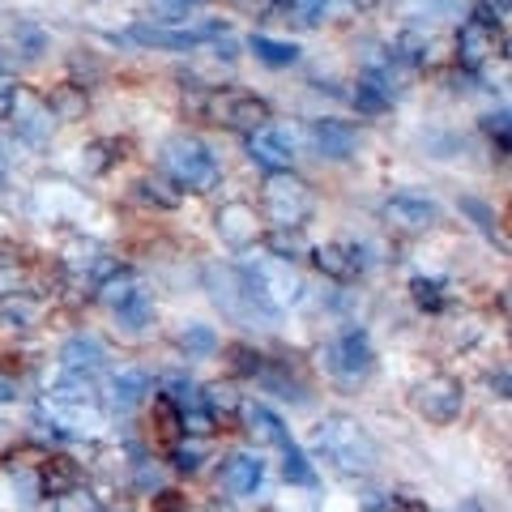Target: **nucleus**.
<instances>
[{"instance_id":"14","label":"nucleus","mask_w":512,"mask_h":512,"mask_svg":"<svg viewBox=\"0 0 512 512\" xmlns=\"http://www.w3.org/2000/svg\"><path fill=\"white\" fill-rule=\"evenodd\" d=\"M214 231L227 248H248V244H256V235H261V218H256L248 201H227L214 214Z\"/></svg>"},{"instance_id":"25","label":"nucleus","mask_w":512,"mask_h":512,"mask_svg":"<svg viewBox=\"0 0 512 512\" xmlns=\"http://www.w3.org/2000/svg\"><path fill=\"white\" fill-rule=\"evenodd\" d=\"M154 312H158V308H154V295L146 291V286H137V291L116 308V320H120L128 333H141L146 325H154Z\"/></svg>"},{"instance_id":"35","label":"nucleus","mask_w":512,"mask_h":512,"mask_svg":"<svg viewBox=\"0 0 512 512\" xmlns=\"http://www.w3.org/2000/svg\"><path fill=\"white\" fill-rule=\"evenodd\" d=\"M13 43H18V52H22L26 60H35V56L47 52V35H43L35 22H18V30H13Z\"/></svg>"},{"instance_id":"33","label":"nucleus","mask_w":512,"mask_h":512,"mask_svg":"<svg viewBox=\"0 0 512 512\" xmlns=\"http://www.w3.org/2000/svg\"><path fill=\"white\" fill-rule=\"evenodd\" d=\"M308 239H303V231H286V227H274V235H269V256H282V261H295V256H308Z\"/></svg>"},{"instance_id":"42","label":"nucleus","mask_w":512,"mask_h":512,"mask_svg":"<svg viewBox=\"0 0 512 512\" xmlns=\"http://www.w3.org/2000/svg\"><path fill=\"white\" fill-rule=\"evenodd\" d=\"M483 128L491 137H500V154H508V111L500 107V111H491V116L483 120Z\"/></svg>"},{"instance_id":"10","label":"nucleus","mask_w":512,"mask_h":512,"mask_svg":"<svg viewBox=\"0 0 512 512\" xmlns=\"http://www.w3.org/2000/svg\"><path fill=\"white\" fill-rule=\"evenodd\" d=\"M329 372L338 376L342 384H359L376 372V350H372V338L363 329H346L333 338L329 346Z\"/></svg>"},{"instance_id":"13","label":"nucleus","mask_w":512,"mask_h":512,"mask_svg":"<svg viewBox=\"0 0 512 512\" xmlns=\"http://www.w3.org/2000/svg\"><path fill=\"white\" fill-rule=\"evenodd\" d=\"M384 222H389L393 231L423 235L440 222V205L427 201V197H414V192H397V197L384 201Z\"/></svg>"},{"instance_id":"51","label":"nucleus","mask_w":512,"mask_h":512,"mask_svg":"<svg viewBox=\"0 0 512 512\" xmlns=\"http://www.w3.org/2000/svg\"><path fill=\"white\" fill-rule=\"evenodd\" d=\"M5 69H9V60H5V56H0V73H5Z\"/></svg>"},{"instance_id":"22","label":"nucleus","mask_w":512,"mask_h":512,"mask_svg":"<svg viewBox=\"0 0 512 512\" xmlns=\"http://www.w3.org/2000/svg\"><path fill=\"white\" fill-rule=\"evenodd\" d=\"M35 478H39V495H52L56 500V495L73 491L82 483V470H77V461H69V457H43Z\"/></svg>"},{"instance_id":"47","label":"nucleus","mask_w":512,"mask_h":512,"mask_svg":"<svg viewBox=\"0 0 512 512\" xmlns=\"http://www.w3.org/2000/svg\"><path fill=\"white\" fill-rule=\"evenodd\" d=\"M9 120V86H0V124Z\"/></svg>"},{"instance_id":"15","label":"nucleus","mask_w":512,"mask_h":512,"mask_svg":"<svg viewBox=\"0 0 512 512\" xmlns=\"http://www.w3.org/2000/svg\"><path fill=\"white\" fill-rule=\"evenodd\" d=\"M107 367V346L99 338H90V333H77L60 346V372L64 376H86L94 380Z\"/></svg>"},{"instance_id":"50","label":"nucleus","mask_w":512,"mask_h":512,"mask_svg":"<svg viewBox=\"0 0 512 512\" xmlns=\"http://www.w3.org/2000/svg\"><path fill=\"white\" fill-rule=\"evenodd\" d=\"M9 440V423H0V444H5Z\"/></svg>"},{"instance_id":"31","label":"nucleus","mask_w":512,"mask_h":512,"mask_svg":"<svg viewBox=\"0 0 512 512\" xmlns=\"http://www.w3.org/2000/svg\"><path fill=\"white\" fill-rule=\"evenodd\" d=\"M355 103H359V111H367V116H380V111L393 103V94L384 90L380 77L363 73V77H359V90H355Z\"/></svg>"},{"instance_id":"39","label":"nucleus","mask_w":512,"mask_h":512,"mask_svg":"<svg viewBox=\"0 0 512 512\" xmlns=\"http://www.w3.org/2000/svg\"><path fill=\"white\" fill-rule=\"evenodd\" d=\"M201 457H205V444H175L171 448V461H175V470H184V474H192V470H201Z\"/></svg>"},{"instance_id":"36","label":"nucleus","mask_w":512,"mask_h":512,"mask_svg":"<svg viewBox=\"0 0 512 512\" xmlns=\"http://www.w3.org/2000/svg\"><path fill=\"white\" fill-rule=\"evenodd\" d=\"M197 5H205V0H150L154 18L163 26H180L188 18V9H197Z\"/></svg>"},{"instance_id":"9","label":"nucleus","mask_w":512,"mask_h":512,"mask_svg":"<svg viewBox=\"0 0 512 512\" xmlns=\"http://www.w3.org/2000/svg\"><path fill=\"white\" fill-rule=\"evenodd\" d=\"M457 56L470 73L487 69L495 56H504V22H487L470 9V18L461 22V35H457Z\"/></svg>"},{"instance_id":"3","label":"nucleus","mask_w":512,"mask_h":512,"mask_svg":"<svg viewBox=\"0 0 512 512\" xmlns=\"http://www.w3.org/2000/svg\"><path fill=\"white\" fill-rule=\"evenodd\" d=\"M239 278H244L248 295L261 303L269 316L303 303V278L295 274L291 261H282V256H248V261L239 265Z\"/></svg>"},{"instance_id":"48","label":"nucleus","mask_w":512,"mask_h":512,"mask_svg":"<svg viewBox=\"0 0 512 512\" xmlns=\"http://www.w3.org/2000/svg\"><path fill=\"white\" fill-rule=\"evenodd\" d=\"M350 5H355L359 13H372V9H380V5H384V0H350Z\"/></svg>"},{"instance_id":"38","label":"nucleus","mask_w":512,"mask_h":512,"mask_svg":"<svg viewBox=\"0 0 512 512\" xmlns=\"http://www.w3.org/2000/svg\"><path fill=\"white\" fill-rule=\"evenodd\" d=\"M286 9H291V18H295L299 26H316L320 18H325L329 0H286Z\"/></svg>"},{"instance_id":"5","label":"nucleus","mask_w":512,"mask_h":512,"mask_svg":"<svg viewBox=\"0 0 512 512\" xmlns=\"http://www.w3.org/2000/svg\"><path fill=\"white\" fill-rule=\"evenodd\" d=\"M39 419L69 440H99L107 431V414L99 410L94 397H69V393H43L39 402Z\"/></svg>"},{"instance_id":"41","label":"nucleus","mask_w":512,"mask_h":512,"mask_svg":"<svg viewBox=\"0 0 512 512\" xmlns=\"http://www.w3.org/2000/svg\"><path fill=\"white\" fill-rule=\"evenodd\" d=\"M154 512H192L184 491H158L154 495Z\"/></svg>"},{"instance_id":"6","label":"nucleus","mask_w":512,"mask_h":512,"mask_svg":"<svg viewBox=\"0 0 512 512\" xmlns=\"http://www.w3.org/2000/svg\"><path fill=\"white\" fill-rule=\"evenodd\" d=\"M205 120L218 128H235V133H256L274 120V107L248 90H214L205 99Z\"/></svg>"},{"instance_id":"7","label":"nucleus","mask_w":512,"mask_h":512,"mask_svg":"<svg viewBox=\"0 0 512 512\" xmlns=\"http://www.w3.org/2000/svg\"><path fill=\"white\" fill-rule=\"evenodd\" d=\"M9 124L13 133H18V141H26V146H52V133H56V116L52 107H47L43 94H35L30 86H13L9 90Z\"/></svg>"},{"instance_id":"8","label":"nucleus","mask_w":512,"mask_h":512,"mask_svg":"<svg viewBox=\"0 0 512 512\" xmlns=\"http://www.w3.org/2000/svg\"><path fill=\"white\" fill-rule=\"evenodd\" d=\"M410 402L427 423L448 427V423L461 419V410H466V389H461V380H453V376H427L423 384H414Z\"/></svg>"},{"instance_id":"21","label":"nucleus","mask_w":512,"mask_h":512,"mask_svg":"<svg viewBox=\"0 0 512 512\" xmlns=\"http://www.w3.org/2000/svg\"><path fill=\"white\" fill-rule=\"evenodd\" d=\"M244 427H248V436L256 444H274V448L291 444V431H286V423L269 406H261V402H248L244 406Z\"/></svg>"},{"instance_id":"49","label":"nucleus","mask_w":512,"mask_h":512,"mask_svg":"<svg viewBox=\"0 0 512 512\" xmlns=\"http://www.w3.org/2000/svg\"><path fill=\"white\" fill-rule=\"evenodd\" d=\"M5 175H9V154L0 150V184H5Z\"/></svg>"},{"instance_id":"52","label":"nucleus","mask_w":512,"mask_h":512,"mask_svg":"<svg viewBox=\"0 0 512 512\" xmlns=\"http://www.w3.org/2000/svg\"><path fill=\"white\" fill-rule=\"evenodd\" d=\"M278 5H286V0H278Z\"/></svg>"},{"instance_id":"46","label":"nucleus","mask_w":512,"mask_h":512,"mask_svg":"<svg viewBox=\"0 0 512 512\" xmlns=\"http://www.w3.org/2000/svg\"><path fill=\"white\" fill-rule=\"evenodd\" d=\"M491 389H495V397H508V372L491 376Z\"/></svg>"},{"instance_id":"37","label":"nucleus","mask_w":512,"mask_h":512,"mask_svg":"<svg viewBox=\"0 0 512 512\" xmlns=\"http://www.w3.org/2000/svg\"><path fill=\"white\" fill-rule=\"evenodd\" d=\"M410 291H414V303H419L423 312H440L444 308V286L436 278H414Z\"/></svg>"},{"instance_id":"30","label":"nucleus","mask_w":512,"mask_h":512,"mask_svg":"<svg viewBox=\"0 0 512 512\" xmlns=\"http://www.w3.org/2000/svg\"><path fill=\"white\" fill-rule=\"evenodd\" d=\"M180 346L188 350V359H214L218 355V333L210 325H188V329H180Z\"/></svg>"},{"instance_id":"20","label":"nucleus","mask_w":512,"mask_h":512,"mask_svg":"<svg viewBox=\"0 0 512 512\" xmlns=\"http://www.w3.org/2000/svg\"><path fill=\"white\" fill-rule=\"evenodd\" d=\"M312 256H316V269H320V274L333 278V282H355L359 269H363L359 248H350V244H325V248H316Z\"/></svg>"},{"instance_id":"4","label":"nucleus","mask_w":512,"mask_h":512,"mask_svg":"<svg viewBox=\"0 0 512 512\" xmlns=\"http://www.w3.org/2000/svg\"><path fill=\"white\" fill-rule=\"evenodd\" d=\"M261 205H265V218L274 222V227L303 231L316 214V192L308 180H299L295 171H269Z\"/></svg>"},{"instance_id":"28","label":"nucleus","mask_w":512,"mask_h":512,"mask_svg":"<svg viewBox=\"0 0 512 512\" xmlns=\"http://www.w3.org/2000/svg\"><path fill=\"white\" fill-rule=\"evenodd\" d=\"M137 286H141V278H133V274H128V269H111V274L99 282V303H107V308L116 312L120 303L137 291Z\"/></svg>"},{"instance_id":"27","label":"nucleus","mask_w":512,"mask_h":512,"mask_svg":"<svg viewBox=\"0 0 512 512\" xmlns=\"http://www.w3.org/2000/svg\"><path fill=\"white\" fill-rule=\"evenodd\" d=\"M39 320V303L30 295H5L0 299V325L9 329H30Z\"/></svg>"},{"instance_id":"23","label":"nucleus","mask_w":512,"mask_h":512,"mask_svg":"<svg viewBox=\"0 0 512 512\" xmlns=\"http://www.w3.org/2000/svg\"><path fill=\"white\" fill-rule=\"evenodd\" d=\"M146 393H150V376L141 372V367H120V372L111 376V406L116 410H133Z\"/></svg>"},{"instance_id":"16","label":"nucleus","mask_w":512,"mask_h":512,"mask_svg":"<svg viewBox=\"0 0 512 512\" xmlns=\"http://www.w3.org/2000/svg\"><path fill=\"white\" fill-rule=\"evenodd\" d=\"M60 265L69 269L73 278H107L111 269H116V265H111V256L103 252L99 239H86V235H77V239H69V244H64Z\"/></svg>"},{"instance_id":"12","label":"nucleus","mask_w":512,"mask_h":512,"mask_svg":"<svg viewBox=\"0 0 512 512\" xmlns=\"http://www.w3.org/2000/svg\"><path fill=\"white\" fill-rule=\"evenodd\" d=\"M222 26H197V30H175V26H150V22H137L128 30V39L141 43V47H158V52H192V47L210 43Z\"/></svg>"},{"instance_id":"32","label":"nucleus","mask_w":512,"mask_h":512,"mask_svg":"<svg viewBox=\"0 0 512 512\" xmlns=\"http://www.w3.org/2000/svg\"><path fill=\"white\" fill-rule=\"evenodd\" d=\"M282 453H286V461H282V474L291 478L295 487H316V470H312V461L303 457V448L291 440V444H282Z\"/></svg>"},{"instance_id":"11","label":"nucleus","mask_w":512,"mask_h":512,"mask_svg":"<svg viewBox=\"0 0 512 512\" xmlns=\"http://www.w3.org/2000/svg\"><path fill=\"white\" fill-rule=\"evenodd\" d=\"M205 282H210V295H214V303H218V308L227 312V316H235V320L269 316L261 303L248 295V286H244V278H239V269H210V274H205Z\"/></svg>"},{"instance_id":"24","label":"nucleus","mask_w":512,"mask_h":512,"mask_svg":"<svg viewBox=\"0 0 512 512\" xmlns=\"http://www.w3.org/2000/svg\"><path fill=\"white\" fill-rule=\"evenodd\" d=\"M47 107H52V116H56L60 124L86 120V111H90L86 86H77V82H60V86L52 90V99H47Z\"/></svg>"},{"instance_id":"18","label":"nucleus","mask_w":512,"mask_h":512,"mask_svg":"<svg viewBox=\"0 0 512 512\" xmlns=\"http://www.w3.org/2000/svg\"><path fill=\"white\" fill-rule=\"evenodd\" d=\"M312 146H316V154L342 163V158H350L359 150V128L346 124V120H316L312 124Z\"/></svg>"},{"instance_id":"29","label":"nucleus","mask_w":512,"mask_h":512,"mask_svg":"<svg viewBox=\"0 0 512 512\" xmlns=\"http://www.w3.org/2000/svg\"><path fill=\"white\" fill-rule=\"evenodd\" d=\"M461 214L474 218V227L483 231L487 239H495V244L504 248V235H500V214H495L487 201H478V197H461Z\"/></svg>"},{"instance_id":"26","label":"nucleus","mask_w":512,"mask_h":512,"mask_svg":"<svg viewBox=\"0 0 512 512\" xmlns=\"http://www.w3.org/2000/svg\"><path fill=\"white\" fill-rule=\"evenodd\" d=\"M248 52L261 64H269V69H291V64H299V47L295 43H282V39H269V35H252Z\"/></svg>"},{"instance_id":"45","label":"nucleus","mask_w":512,"mask_h":512,"mask_svg":"<svg viewBox=\"0 0 512 512\" xmlns=\"http://www.w3.org/2000/svg\"><path fill=\"white\" fill-rule=\"evenodd\" d=\"M13 397H18V384L9 376H0V402H13Z\"/></svg>"},{"instance_id":"34","label":"nucleus","mask_w":512,"mask_h":512,"mask_svg":"<svg viewBox=\"0 0 512 512\" xmlns=\"http://www.w3.org/2000/svg\"><path fill=\"white\" fill-rule=\"evenodd\" d=\"M133 188H137V197H141V201H150V205H158V210H175V205H180V192H167L171 184H163V180H154V175H146V180H137Z\"/></svg>"},{"instance_id":"17","label":"nucleus","mask_w":512,"mask_h":512,"mask_svg":"<svg viewBox=\"0 0 512 512\" xmlns=\"http://www.w3.org/2000/svg\"><path fill=\"white\" fill-rule=\"evenodd\" d=\"M248 154L256 167L265 171H291L295 163V141L286 133H274V128H256V133H248Z\"/></svg>"},{"instance_id":"40","label":"nucleus","mask_w":512,"mask_h":512,"mask_svg":"<svg viewBox=\"0 0 512 512\" xmlns=\"http://www.w3.org/2000/svg\"><path fill=\"white\" fill-rule=\"evenodd\" d=\"M231 372L235 376H256L261 372V355L252 346H231Z\"/></svg>"},{"instance_id":"19","label":"nucleus","mask_w":512,"mask_h":512,"mask_svg":"<svg viewBox=\"0 0 512 512\" xmlns=\"http://www.w3.org/2000/svg\"><path fill=\"white\" fill-rule=\"evenodd\" d=\"M222 478H227V487L235 495H256L265 487V461L256 457V453H231L227 457V470H222Z\"/></svg>"},{"instance_id":"44","label":"nucleus","mask_w":512,"mask_h":512,"mask_svg":"<svg viewBox=\"0 0 512 512\" xmlns=\"http://www.w3.org/2000/svg\"><path fill=\"white\" fill-rule=\"evenodd\" d=\"M18 244H9V239H0V269H9V265H18Z\"/></svg>"},{"instance_id":"1","label":"nucleus","mask_w":512,"mask_h":512,"mask_svg":"<svg viewBox=\"0 0 512 512\" xmlns=\"http://www.w3.org/2000/svg\"><path fill=\"white\" fill-rule=\"evenodd\" d=\"M316 453L338 474H350V478L372 474L380 461L376 440L367 436V427L359 419H350V414H329V419L316 427Z\"/></svg>"},{"instance_id":"2","label":"nucleus","mask_w":512,"mask_h":512,"mask_svg":"<svg viewBox=\"0 0 512 512\" xmlns=\"http://www.w3.org/2000/svg\"><path fill=\"white\" fill-rule=\"evenodd\" d=\"M158 163H163L167 180L180 188V192H197V197H205V192H214L222 184V167L214 150L205 146L201 137L192 133H175L163 141V154H158Z\"/></svg>"},{"instance_id":"43","label":"nucleus","mask_w":512,"mask_h":512,"mask_svg":"<svg viewBox=\"0 0 512 512\" xmlns=\"http://www.w3.org/2000/svg\"><path fill=\"white\" fill-rule=\"evenodd\" d=\"M389 512H427V508L414 500V495H393V500H389Z\"/></svg>"}]
</instances>
